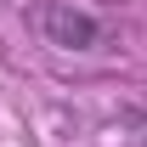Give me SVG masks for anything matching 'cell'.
<instances>
[{"instance_id": "cell-1", "label": "cell", "mask_w": 147, "mask_h": 147, "mask_svg": "<svg viewBox=\"0 0 147 147\" xmlns=\"http://www.w3.org/2000/svg\"><path fill=\"white\" fill-rule=\"evenodd\" d=\"M34 23L45 34V45H57V51H108L113 45V28L74 0H45L34 11Z\"/></svg>"}]
</instances>
